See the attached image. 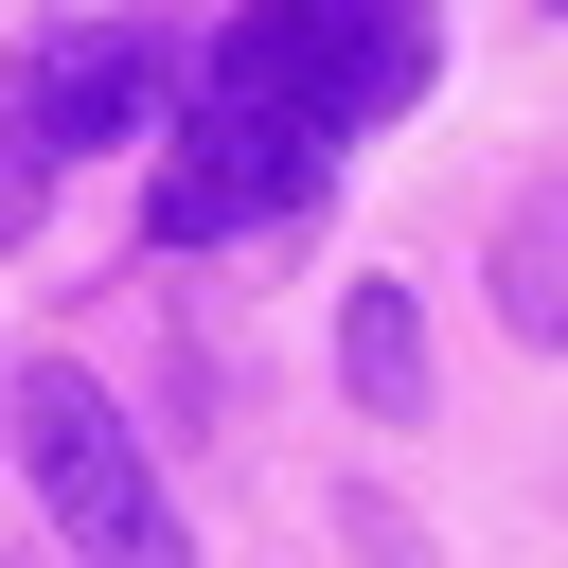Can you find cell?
<instances>
[{"label": "cell", "instance_id": "obj_7", "mask_svg": "<svg viewBox=\"0 0 568 568\" xmlns=\"http://www.w3.org/2000/svg\"><path fill=\"white\" fill-rule=\"evenodd\" d=\"M550 18H568V0H550Z\"/></svg>", "mask_w": 568, "mask_h": 568}, {"label": "cell", "instance_id": "obj_6", "mask_svg": "<svg viewBox=\"0 0 568 568\" xmlns=\"http://www.w3.org/2000/svg\"><path fill=\"white\" fill-rule=\"evenodd\" d=\"M515 337H568V213H515Z\"/></svg>", "mask_w": 568, "mask_h": 568}, {"label": "cell", "instance_id": "obj_1", "mask_svg": "<svg viewBox=\"0 0 568 568\" xmlns=\"http://www.w3.org/2000/svg\"><path fill=\"white\" fill-rule=\"evenodd\" d=\"M18 462H36V497H53V532H71V568H195L142 426H124L89 373H36V390H18Z\"/></svg>", "mask_w": 568, "mask_h": 568}, {"label": "cell", "instance_id": "obj_5", "mask_svg": "<svg viewBox=\"0 0 568 568\" xmlns=\"http://www.w3.org/2000/svg\"><path fill=\"white\" fill-rule=\"evenodd\" d=\"M337 373H355V408H373V426H408V408H426V320H408V284H355V302H337Z\"/></svg>", "mask_w": 568, "mask_h": 568}, {"label": "cell", "instance_id": "obj_4", "mask_svg": "<svg viewBox=\"0 0 568 568\" xmlns=\"http://www.w3.org/2000/svg\"><path fill=\"white\" fill-rule=\"evenodd\" d=\"M142 106H160V36H71V53L36 71V124H53V142H124Z\"/></svg>", "mask_w": 568, "mask_h": 568}, {"label": "cell", "instance_id": "obj_3", "mask_svg": "<svg viewBox=\"0 0 568 568\" xmlns=\"http://www.w3.org/2000/svg\"><path fill=\"white\" fill-rule=\"evenodd\" d=\"M320 106H248V89H213L195 106V142L160 160V248H213V231H248V213H302L320 195Z\"/></svg>", "mask_w": 568, "mask_h": 568}, {"label": "cell", "instance_id": "obj_2", "mask_svg": "<svg viewBox=\"0 0 568 568\" xmlns=\"http://www.w3.org/2000/svg\"><path fill=\"white\" fill-rule=\"evenodd\" d=\"M213 89H248V106H320V124H373V106L426 89V18H408V0H248V18L213 36Z\"/></svg>", "mask_w": 568, "mask_h": 568}]
</instances>
